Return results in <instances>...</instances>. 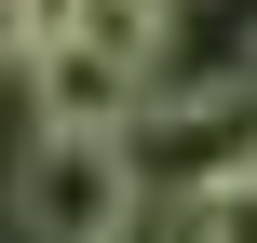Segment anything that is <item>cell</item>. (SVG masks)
<instances>
[{"instance_id":"obj_1","label":"cell","mask_w":257,"mask_h":243,"mask_svg":"<svg viewBox=\"0 0 257 243\" xmlns=\"http://www.w3.org/2000/svg\"><path fill=\"white\" fill-rule=\"evenodd\" d=\"M136 203H149V176L122 135H27V162H14L27 243H136Z\"/></svg>"},{"instance_id":"obj_2","label":"cell","mask_w":257,"mask_h":243,"mask_svg":"<svg viewBox=\"0 0 257 243\" xmlns=\"http://www.w3.org/2000/svg\"><path fill=\"white\" fill-rule=\"evenodd\" d=\"M122 149H136V176H176V189L257 162V68H203L190 95H149Z\"/></svg>"},{"instance_id":"obj_3","label":"cell","mask_w":257,"mask_h":243,"mask_svg":"<svg viewBox=\"0 0 257 243\" xmlns=\"http://www.w3.org/2000/svg\"><path fill=\"white\" fill-rule=\"evenodd\" d=\"M27 108H41V135H136L149 54H122V41H95V27L54 14V41L27 54Z\"/></svg>"},{"instance_id":"obj_4","label":"cell","mask_w":257,"mask_h":243,"mask_svg":"<svg viewBox=\"0 0 257 243\" xmlns=\"http://www.w3.org/2000/svg\"><path fill=\"white\" fill-rule=\"evenodd\" d=\"M176 243H257V162L203 176V189H176Z\"/></svg>"},{"instance_id":"obj_5","label":"cell","mask_w":257,"mask_h":243,"mask_svg":"<svg viewBox=\"0 0 257 243\" xmlns=\"http://www.w3.org/2000/svg\"><path fill=\"white\" fill-rule=\"evenodd\" d=\"M54 14H68V0H0V68H27V54L54 41Z\"/></svg>"}]
</instances>
